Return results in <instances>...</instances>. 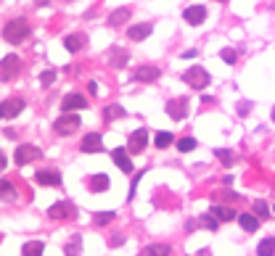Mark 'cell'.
<instances>
[{"instance_id":"6da1fadb","label":"cell","mask_w":275,"mask_h":256,"mask_svg":"<svg viewBox=\"0 0 275 256\" xmlns=\"http://www.w3.org/2000/svg\"><path fill=\"white\" fill-rule=\"evenodd\" d=\"M29 32H32V29H29V21H27V19H11L8 24L3 27V37H5L8 43H21V40H27Z\"/></svg>"},{"instance_id":"7a4b0ae2","label":"cell","mask_w":275,"mask_h":256,"mask_svg":"<svg viewBox=\"0 0 275 256\" xmlns=\"http://www.w3.org/2000/svg\"><path fill=\"white\" fill-rule=\"evenodd\" d=\"M183 80H185L193 90H201V87H206L209 85V72L206 69H201V66H190L185 74H183Z\"/></svg>"},{"instance_id":"3957f363","label":"cell","mask_w":275,"mask_h":256,"mask_svg":"<svg viewBox=\"0 0 275 256\" xmlns=\"http://www.w3.org/2000/svg\"><path fill=\"white\" fill-rule=\"evenodd\" d=\"M53 129L58 135H72L74 129H80V116L77 114H61L56 122H53Z\"/></svg>"},{"instance_id":"277c9868","label":"cell","mask_w":275,"mask_h":256,"mask_svg":"<svg viewBox=\"0 0 275 256\" xmlns=\"http://www.w3.org/2000/svg\"><path fill=\"white\" fill-rule=\"evenodd\" d=\"M21 72V58L19 56H5L3 58V66H0V80L3 82H11V80H16Z\"/></svg>"},{"instance_id":"5b68a950","label":"cell","mask_w":275,"mask_h":256,"mask_svg":"<svg viewBox=\"0 0 275 256\" xmlns=\"http://www.w3.org/2000/svg\"><path fill=\"white\" fill-rule=\"evenodd\" d=\"M40 156H43V151L35 148V145H19V151L13 153V161H16L19 167H27V164H32V161H37Z\"/></svg>"},{"instance_id":"8992f818","label":"cell","mask_w":275,"mask_h":256,"mask_svg":"<svg viewBox=\"0 0 275 256\" xmlns=\"http://www.w3.org/2000/svg\"><path fill=\"white\" fill-rule=\"evenodd\" d=\"M167 114H170V119L183 122V119L188 116V100H185V98H175V100H170V103H167Z\"/></svg>"},{"instance_id":"52a82bcc","label":"cell","mask_w":275,"mask_h":256,"mask_svg":"<svg viewBox=\"0 0 275 256\" xmlns=\"http://www.w3.org/2000/svg\"><path fill=\"white\" fill-rule=\"evenodd\" d=\"M88 100L80 95V92H66L64 100H61V108H64V114H74L77 108H85Z\"/></svg>"},{"instance_id":"ba28073f","label":"cell","mask_w":275,"mask_h":256,"mask_svg":"<svg viewBox=\"0 0 275 256\" xmlns=\"http://www.w3.org/2000/svg\"><path fill=\"white\" fill-rule=\"evenodd\" d=\"M21 108H24V100L21 98H8V100H3V106H0V114H3V119H16L21 114Z\"/></svg>"},{"instance_id":"9c48e42d","label":"cell","mask_w":275,"mask_h":256,"mask_svg":"<svg viewBox=\"0 0 275 256\" xmlns=\"http://www.w3.org/2000/svg\"><path fill=\"white\" fill-rule=\"evenodd\" d=\"M48 216L50 219H69V216H74V206L69 201H58L48 209Z\"/></svg>"},{"instance_id":"30bf717a","label":"cell","mask_w":275,"mask_h":256,"mask_svg":"<svg viewBox=\"0 0 275 256\" xmlns=\"http://www.w3.org/2000/svg\"><path fill=\"white\" fill-rule=\"evenodd\" d=\"M146 143H148V132L146 129H135V132L130 135V140H127V151L130 153H140L143 148H146Z\"/></svg>"},{"instance_id":"8fae6325","label":"cell","mask_w":275,"mask_h":256,"mask_svg":"<svg viewBox=\"0 0 275 256\" xmlns=\"http://www.w3.org/2000/svg\"><path fill=\"white\" fill-rule=\"evenodd\" d=\"M101 145H103V137L98 135V132H90V135L82 137L80 151H82V153H98V151H101Z\"/></svg>"},{"instance_id":"7c38bea8","label":"cell","mask_w":275,"mask_h":256,"mask_svg":"<svg viewBox=\"0 0 275 256\" xmlns=\"http://www.w3.org/2000/svg\"><path fill=\"white\" fill-rule=\"evenodd\" d=\"M183 16H185V21H188V24L198 27V24H201V21L206 19V8H204V5H188Z\"/></svg>"},{"instance_id":"4fadbf2b","label":"cell","mask_w":275,"mask_h":256,"mask_svg":"<svg viewBox=\"0 0 275 256\" xmlns=\"http://www.w3.org/2000/svg\"><path fill=\"white\" fill-rule=\"evenodd\" d=\"M111 159H114V164H117L122 172H133V161H130V156H127V148H114Z\"/></svg>"},{"instance_id":"5bb4252c","label":"cell","mask_w":275,"mask_h":256,"mask_svg":"<svg viewBox=\"0 0 275 256\" xmlns=\"http://www.w3.org/2000/svg\"><path fill=\"white\" fill-rule=\"evenodd\" d=\"M35 180H37V185H58L61 182V174L56 172V169H40V172L35 174Z\"/></svg>"},{"instance_id":"9a60e30c","label":"cell","mask_w":275,"mask_h":256,"mask_svg":"<svg viewBox=\"0 0 275 256\" xmlns=\"http://www.w3.org/2000/svg\"><path fill=\"white\" fill-rule=\"evenodd\" d=\"M151 32H154V27H151V24H133L127 29V37H130V40H135V43H140V40H146Z\"/></svg>"},{"instance_id":"2e32d148","label":"cell","mask_w":275,"mask_h":256,"mask_svg":"<svg viewBox=\"0 0 275 256\" xmlns=\"http://www.w3.org/2000/svg\"><path fill=\"white\" fill-rule=\"evenodd\" d=\"M159 66H138V72H135V82H154L159 80Z\"/></svg>"},{"instance_id":"e0dca14e","label":"cell","mask_w":275,"mask_h":256,"mask_svg":"<svg viewBox=\"0 0 275 256\" xmlns=\"http://www.w3.org/2000/svg\"><path fill=\"white\" fill-rule=\"evenodd\" d=\"M64 45H66V50H72V53H77V50H82L88 45V35H82V32H74V35H69L66 40H64Z\"/></svg>"},{"instance_id":"ac0fdd59","label":"cell","mask_w":275,"mask_h":256,"mask_svg":"<svg viewBox=\"0 0 275 256\" xmlns=\"http://www.w3.org/2000/svg\"><path fill=\"white\" fill-rule=\"evenodd\" d=\"M209 214H215L217 222H233V219H238V212L230 209V206H212Z\"/></svg>"},{"instance_id":"d6986e66","label":"cell","mask_w":275,"mask_h":256,"mask_svg":"<svg viewBox=\"0 0 275 256\" xmlns=\"http://www.w3.org/2000/svg\"><path fill=\"white\" fill-rule=\"evenodd\" d=\"M140 256H172V248L167 243H151L140 251Z\"/></svg>"},{"instance_id":"ffe728a7","label":"cell","mask_w":275,"mask_h":256,"mask_svg":"<svg viewBox=\"0 0 275 256\" xmlns=\"http://www.w3.org/2000/svg\"><path fill=\"white\" fill-rule=\"evenodd\" d=\"M90 190H93V193H103V190H109V177H106V174H93V177H90Z\"/></svg>"},{"instance_id":"44dd1931","label":"cell","mask_w":275,"mask_h":256,"mask_svg":"<svg viewBox=\"0 0 275 256\" xmlns=\"http://www.w3.org/2000/svg\"><path fill=\"white\" fill-rule=\"evenodd\" d=\"M130 16H133V11H130V8H117V11H114L111 16H109V24H111V27L127 24V21H130Z\"/></svg>"},{"instance_id":"7402d4cb","label":"cell","mask_w":275,"mask_h":256,"mask_svg":"<svg viewBox=\"0 0 275 256\" xmlns=\"http://www.w3.org/2000/svg\"><path fill=\"white\" fill-rule=\"evenodd\" d=\"M238 224L246 232H257V227H259V219L254 214H238Z\"/></svg>"},{"instance_id":"603a6c76","label":"cell","mask_w":275,"mask_h":256,"mask_svg":"<svg viewBox=\"0 0 275 256\" xmlns=\"http://www.w3.org/2000/svg\"><path fill=\"white\" fill-rule=\"evenodd\" d=\"M122 116H125V108H122L119 103H111V106H106V108H103V119H106V122L122 119Z\"/></svg>"},{"instance_id":"cb8c5ba5","label":"cell","mask_w":275,"mask_h":256,"mask_svg":"<svg viewBox=\"0 0 275 256\" xmlns=\"http://www.w3.org/2000/svg\"><path fill=\"white\" fill-rule=\"evenodd\" d=\"M43 243L40 240H29V243H24V248H21V256H43Z\"/></svg>"},{"instance_id":"d4e9b609","label":"cell","mask_w":275,"mask_h":256,"mask_svg":"<svg viewBox=\"0 0 275 256\" xmlns=\"http://www.w3.org/2000/svg\"><path fill=\"white\" fill-rule=\"evenodd\" d=\"M257 254L259 256H275V238H265L262 243L257 246Z\"/></svg>"},{"instance_id":"484cf974","label":"cell","mask_w":275,"mask_h":256,"mask_svg":"<svg viewBox=\"0 0 275 256\" xmlns=\"http://www.w3.org/2000/svg\"><path fill=\"white\" fill-rule=\"evenodd\" d=\"M80 251H82V238H80V235H74V238L66 243L64 254H66V256H80Z\"/></svg>"},{"instance_id":"4316f807","label":"cell","mask_w":275,"mask_h":256,"mask_svg":"<svg viewBox=\"0 0 275 256\" xmlns=\"http://www.w3.org/2000/svg\"><path fill=\"white\" fill-rule=\"evenodd\" d=\"M114 216H117L114 212H101V214L93 216V224H95V227H106L109 222H114Z\"/></svg>"},{"instance_id":"83f0119b","label":"cell","mask_w":275,"mask_h":256,"mask_svg":"<svg viewBox=\"0 0 275 256\" xmlns=\"http://www.w3.org/2000/svg\"><path fill=\"white\" fill-rule=\"evenodd\" d=\"M193 148H196L193 137H180V140H178V151L180 153H188V151H193Z\"/></svg>"},{"instance_id":"f1b7e54d","label":"cell","mask_w":275,"mask_h":256,"mask_svg":"<svg viewBox=\"0 0 275 256\" xmlns=\"http://www.w3.org/2000/svg\"><path fill=\"white\" fill-rule=\"evenodd\" d=\"M154 143H156V148H167V145H172V143H175V137H172L170 132H159Z\"/></svg>"},{"instance_id":"f546056e","label":"cell","mask_w":275,"mask_h":256,"mask_svg":"<svg viewBox=\"0 0 275 256\" xmlns=\"http://www.w3.org/2000/svg\"><path fill=\"white\" fill-rule=\"evenodd\" d=\"M198 222H201L206 230H217V216L215 214H201V219H198Z\"/></svg>"},{"instance_id":"4dcf8cb0","label":"cell","mask_w":275,"mask_h":256,"mask_svg":"<svg viewBox=\"0 0 275 256\" xmlns=\"http://www.w3.org/2000/svg\"><path fill=\"white\" fill-rule=\"evenodd\" d=\"M127 61H130V56H127V53H125V50H119V53H117V56H114V58H111V66H114V69H122V66H125V64H127Z\"/></svg>"},{"instance_id":"1f68e13d","label":"cell","mask_w":275,"mask_h":256,"mask_svg":"<svg viewBox=\"0 0 275 256\" xmlns=\"http://www.w3.org/2000/svg\"><path fill=\"white\" fill-rule=\"evenodd\" d=\"M0 190H3V198H13V196H16V188H13L8 180L0 182Z\"/></svg>"},{"instance_id":"d6a6232c","label":"cell","mask_w":275,"mask_h":256,"mask_svg":"<svg viewBox=\"0 0 275 256\" xmlns=\"http://www.w3.org/2000/svg\"><path fill=\"white\" fill-rule=\"evenodd\" d=\"M254 214L257 216H267L270 214V206H267L265 201H254Z\"/></svg>"},{"instance_id":"836d02e7","label":"cell","mask_w":275,"mask_h":256,"mask_svg":"<svg viewBox=\"0 0 275 256\" xmlns=\"http://www.w3.org/2000/svg\"><path fill=\"white\" fill-rule=\"evenodd\" d=\"M220 56H223V58L228 61V64H235V61H238V53H235L233 48H225L223 53H220Z\"/></svg>"},{"instance_id":"e575fe53","label":"cell","mask_w":275,"mask_h":256,"mask_svg":"<svg viewBox=\"0 0 275 256\" xmlns=\"http://www.w3.org/2000/svg\"><path fill=\"white\" fill-rule=\"evenodd\" d=\"M53 80H56V72H50V69L40 74V85H43V87H48V85H50Z\"/></svg>"},{"instance_id":"d590c367","label":"cell","mask_w":275,"mask_h":256,"mask_svg":"<svg viewBox=\"0 0 275 256\" xmlns=\"http://www.w3.org/2000/svg\"><path fill=\"white\" fill-rule=\"evenodd\" d=\"M140 177H143V172H138V174L133 177V185H130V196H127V201H133V198H135V193H138V182H140Z\"/></svg>"},{"instance_id":"8d00e7d4","label":"cell","mask_w":275,"mask_h":256,"mask_svg":"<svg viewBox=\"0 0 275 256\" xmlns=\"http://www.w3.org/2000/svg\"><path fill=\"white\" fill-rule=\"evenodd\" d=\"M217 159L223 161L225 167H230V164H233V156H230V153H228V151H217Z\"/></svg>"},{"instance_id":"74e56055","label":"cell","mask_w":275,"mask_h":256,"mask_svg":"<svg viewBox=\"0 0 275 256\" xmlns=\"http://www.w3.org/2000/svg\"><path fill=\"white\" fill-rule=\"evenodd\" d=\"M220 198H223V201H233L235 193H230V190H220Z\"/></svg>"},{"instance_id":"f35d334b","label":"cell","mask_w":275,"mask_h":256,"mask_svg":"<svg viewBox=\"0 0 275 256\" xmlns=\"http://www.w3.org/2000/svg\"><path fill=\"white\" fill-rule=\"evenodd\" d=\"M238 114L246 116V114H249V103H241V106H238Z\"/></svg>"},{"instance_id":"ab89813d","label":"cell","mask_w":275,"mask_h":256,"mask_svg":"<svg viewBox=\"0 0 275 256\" xmlns=\"http://www.w3.org/2000/svg\"><path fill=\"white\" fill-rule=\"evenodd\" d=\"M273 122H275V108H273Z\"/></svg>"},{"instance_id":"60d3db41","label":"cell","mask_w":275,"mask_h":256,"mask_svg":"<svg viewBox=\"0 0 275 256\" xmlns=\"http://www.w3.org/2000/svg\"><path fill=\"white\" fill-rule=\"evenodd\" d=\"M220 3H225V0H220Z\"/></svg>"}]
</instances>
